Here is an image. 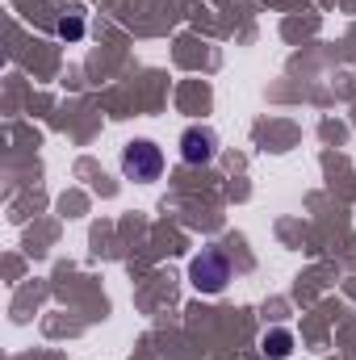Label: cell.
I'll use <instances>...</instances> for the list:
<instances>
[{"mask_svg": "<svg viewBox=\"0 0 356 360\" xmlns=\"http://www.w3.org/2000/svg\"><path fill=\"white\" fill-rule=\"evenodd\" d=\"M218 155V134L210 126H189L180 134V160L184 164H210Z\"/></svg>", "mask_w": 356, "mask_h": 360, "instance_id": "3957f363", "label": "cell"}, {"mask_svg": "<svg viewBox=\"0 0 356 360\" xmlns=\"http://www.w3.org/2000/svg\"><path fill=\"white\" fill-rule=\"evenodd\" d=\"M122 172H126V180H139V184L160 180V172H164V151L151 139H134V143L122 147Z\"/></svg>", "mask_w": 356, "mask_h": 360, "instance_id": "6da1fadb", "label": "cell"}, {"mask_svg": "<svg viewBox=\"0 0 356 360\" xmlns=\"http://www.w3.org/2000/svg\"><path fill=\"white\" fill-rule=\"evenodd\" d=\"M289 348H293V335H289L285 327H276V331H268V335H265V352L272 360H285V356H289Z\"/></svg>", "mask_w": 356, "mask_h": 360, "instance_id": "277c9868", "label": "cell"}, {"mask_svg": "<svg viewBox=\"0 0 356 360\" xmlns=\"http://www.w3.org/2000/svg\"><path fill=\"white\" fill-rule=\"evenodd\" d=\"M189 276H193V285H197L201 293H222V285L231 281V264H227V256H222L218 248H205V252L189 264Z\"/></svg>", "mask_w": 356, "mask_h": 360, "instance_id": "7a4b0ae2", "label": "cell"}, {"mask_svg": "<svg viewBox=\"0 0 356 360\" xmlns=\"http://www.w3.org/2000/svg\"><path fill=\"white\" fill-rule=\"evenodd\" d=\"M59 34H63V38H80V34H84V25H80L76 17H63V21H59Z\"/></svg>", "mask_w": 356, "mask_h": 360, "instance_id": "5b68a950", "label": "cell"}]
</instances>
